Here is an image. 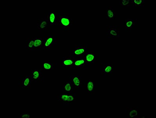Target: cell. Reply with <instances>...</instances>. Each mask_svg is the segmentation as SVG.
<instances>
[{
	"instance_id": "cell-7",
	"label": "cell",
	"mask_w": 156,
	"mask_h": 118,
	"mask_svg": "<svg viewBox=\"0 0 156 118\" xmlns=\"http://www.w3.org/2000/svg\"><path fill=\"white\" fill-rule=\"evenodd\" d=\"M31 80L32 82H43L44 76L42 69L31 70Z\"/></svg>"
},
{
	"instance_id": "cell-26",
	"label": "cell",
	"mask_w": 156,
	"mask_h": 118,
	"mask_svg": "<svg viewBox=\"0 0 156 118\" xmlns=\"http://www.w3.org/2000/svg\"><path fill=\"white\" fill-rule=\"evenodd\" d=\"M31 115L30 113H23L20 114L19 115V118H31Z\"/></svg>"
},
{
	"instance_id": "cell-19",
	"label": "cell",
	"mask_w": 156,
	"mask_h": 118,
	"mask_svg": "<svg viewBox=\"0 0 156 118\" xmlns=\"http://www.w3.org/2000/svg\"><path fill=\"white\" fill-rule=\"evenodd\" d=\"M106 17V19L109 20H114L116 18V13L113 6L107 7Z\"/></svg>"
},
{
	"instance_id": "cell-18",
	"label": "cell",
	"mask_w": 156,
	"mask_h": 118,
	"mask_svg": "<svg viewBox=\"0 0 156 118\" xmlns=\"http://www.w3.org/2000/svg\"><path fill=\"white\" fill-rule=\"evenodd\" d=\"M95 52L94 50H88L84 56V58L87 64H94L95 62Z\"/></svg>"
},
{
	"instance_id": "cell-23",
	"label": "cell",
	"mask_w": 156,
	"mask_h": 118,
	"mask_svg": "<svg viewBox=\"0 0 156 118\" xmlns=\"http://www.w3.org/2000/svg\"><path fill=\"white\" fill-rule=\"evenodd\" d=\"M145 2V0H131V6L144 7Z\"/></svg>"
},
{
	"instance_id": "cell-12",
	"label": "cell",
	"mask_w": 156,
	"mask_h": 118,
	"mask_svg": "<svg viewBox=\"0 0 156 118\" xmlns=\"http://www.w3.org/2000/svg\"><path fill=\"white\" fill-rule=\"evenodd\" d=\"M138 20L137 18H128L125 20L124 26L126 31H130L134 27L138 25Z\"/></svg>"
},
{
	"instance_id": "cell-21",
	"label": "cell",
	"mask_w": 156,
	"mask_h": 118,
	"mask_svg": "<svg viewBox=\"0 0 156 118\" xmlns=\"http://www.w3.org/2000/svg\"><path fill=\"white\" fill-rule=\"evenodd\" d=\"M57 66V63L45 62L42 64V67L44 70H54Z\"/></svg>"
},
{
	"instance_id": "cell-8",
	"label": "cell",
	"mask_w": 156,
	"mask_h": 118,
	"mask_svg": "<svg viewBox=\"0 0 156 118\" xmlns=\"http://www.w3.org/2000/svg\"><path fill=\"white\" fill-rule=\"evenodd\" d=\"M43 46L41 50H50L53 45L57 44V40L54 37L43 38Z\"/></svg>"
},
{
	"instance_id": "cell-16",
	"label": "cell",
	"mask_w": 156,
	"mask_h": 118,
	"mask_svg": "<svg viewBox=\"0 0 156 118\" xmlns=\"http://www.w3.org/2000/svg\"><path fill=\"white\" fill-rule=\"evenodd\" d=\"M85 87L87 89V93L90 95L94 94L95 92V82L91 79H88L85 83Z\"/></svg>"
},
{
	"instance_id": "cell-2",
	"label": "cell",
	"mask_w": 156,
	"mask_h": 118,
	"mask_svg": "<svg viewBox=\"0 0 156 118\" xmlns=\"http://www.w3.org/2000/svg\"><path fill=\"white\" fill-rule=\"evenodd\" d=\"M87 44H80L75 45L73 49L69 51V55L73 57H84L88 51Z\"/></svg>"
},
{
	"instance_id": "cell-25",
	"label": "cell",
	"mask_w": 156,
	"mask_h": 118,
	"mask_svg": "<svg viewBox=\"0 0 156 118\" xmlns=\"http://www.w3.org/2000/svg\"><path fill=\"white\" fill-rule=\"evenodd\" d=\"M131 0H127V1H119V5L120 6L122 7H130L131 6Z\"/></svg>"
},
{
	"instance_id": "cell-13",
	"label": "cell",
	"mask_w": 156,
	"mask_h": 118,
	"mask_svg": "<svg viewBox=\"0 0 156 118\" xmlns=\"http://www.w3.org/2000/svg\"><path fill=\"white\" fill-rule=\"evenodd\" d=\"M125 114L127 118H137L139 116V109L137 107H127L126 109Z\"/></svg>"
},
{
	"instance_id": "cell-14",
	"label": "cell",
	"mask_w": 156,
	"mask_h": 118,
	"mask_svg": "<svg viewBox=\"0 0 156 118\" xmlns=\"http://www.w3.org/2000/svg\"><path fill=\"white\" fill-rule=\"evenodd\" d=\"M57 12H50L46 13L44 17L48 21L50 26H55L57 24Z\"/></svg>"
},
{
	"instance_id": "cell-3",
	"label": "cell",
	"mask_w": 156,
	"mask_h": 118,
	"mask_svg": "<svg viewBox=\"0 0 156 118\" xmlns=\"http://www.w3.org/2000/svg\"><path fill=\"white\" fill-rule=\"evenodd\" d=\"M113 64L110 62L101 63L100 64V74L102 76H112L113 75Z\"/></svg>"
},
{
	"instance_id": "cell-22",
	"label": "cell",
	"mask_w": 156,
	"mask_h": 118,
	"mask_svg": "<svg viewBox=\"0 0 156 118\" xmlns=\"http://www.w3.org/2000/svg\"><path fill=\"white\" fill-rule=\"evenodd\" d=\"M75 100H76L75 93L68 94L66 102L64 103H62V105L64 106H69V104H72L73 101H75Z\"/></svg>"
},
{
	"instance_id": "cell-11",
	"label": "cell",
	"mask_w": 156,
	"mask_h": 118,
	"mask_svg": "<svg viewBox=\"0 0 156 118\" xmlns=\"http://www.w3.org/2000/svg\"><path fill=\"white\" fill-rule=\"evenodd\" d=\"M69 80L70 81L75 89L82 88L83 87L82 77L79 75H71Z\"/></svg>"
},
{
	"instance_id": "cell-5",
	"label": "cell",
	"mask_w": 156,
	"mask_h": 118,
	"mask_svg": "<svg viewBox=\"0 0 156 118\" xmlns=\"http://www.w3.org/2000/svg\"><path fill=\"white\" fill-rule=\"evenodd\" d=\"M74 59L72 70H86L88 68L89 64L86 61L84 57H73Z\"/></svg>"
},
{
	"instance_id": "cell-20",
	"label": "cell",
	"mask_w": 156,
	"mask_h": 118,
	"mask_svg": "<svg viewBox=\"0 0 156 118\" xmlns=\"http://www.w3.org/2000/svg\"><path fill=\"white\" fill-rule=\"evenodd\" d=\"M35 38H27L25 41V49L26 50L33 51Z\"/></svg>"
},
{
	"instance_id": "cell-17",
	"label": "cell",
	"mask_w": 156,
	"mask_h": 118,
	"mask_svg": "<svg viewBox=\"0 0 156 118\" xmlns=\"http://www.w3.org/2000/svg\"><path fill=\"white\" fill-rule=\"evenodd\" d=\"M44 42L43 38H36L34 39L33 51H39L41 50Z\"/></svg>"
},
{
	"instance_id": "cell-10",
	"label": "cell",
	"mask_w": 156,
	"mask_h": 118,
	"mask_svg": "<svg viewBox=\"0 0 156 118\" xmlns=\"http://www.w3.org/2000/svg\"><path fill=\"white\" fill-rule=\"evenodd\" d=\"M74 64V59L72 56H65L62 57V66L64 70H72Z\"/></svg>"
},
{
	"instance_id": "cell-24",
	"label": "cell",
	"mask_w": 156,
	"mask_h": 118,
	"mask_svg": "<svg viewBox=\"0 0 156 118\" xmlns=\"http://www.w3.org/2000/svg\"><path fill=\"white\" fill-rule=\"evenodd\" d=\"M68 94H66V93L63 92L62 93L59 94V95L57 96V100H58V101L62 102V103H64L66 102L67 97H68Z\"/></svg>"
},
{
	"instance_id": "cell-4",
	"label": "cell",
	"mask_w": 156,
	"mask_h": 118,
	"mask_svg": "<svg viewBox=\"0 0 156 118\" xmlns=\"http://www.w3.org/2000/svg\"><path fill=\"white\" fill-rule=\"evenodd\" d=\"M106 36L108 38H119V26L118 25H108L107 26Z\"/></svg>"
},
{
	"instance_id": "cell-15",
	"label": "cell",
	"mask_w": 156,
	"mask_h": 118,
	"mask_svg": "<svg viewBox=\"0 0 156 118\" xmlns=\"http://www.w3.org/2000/svg\"><path fill=\"white\" fill-rule=\"evenodd\" d=\"M75 89L69 80L66 82L62 87L63 92L69 94L75 93Z\"/></svg>"
},
{
	"instance_id": "cell-9",
	"label": "cell",
	"mask_w": 156,
	"mask_h": 118,
	"mask_svg": "<svg viewBox=\"0 0 156 118\" xmlns=\"http://www.w3.org/2000/svg\"><path fill=\"white\" fill-rule=\"evenodd\" d=\"M37 29L39 31H50V24L46 17L39 19L37 23Z\"/></svg>"
},
{
	"instance_id": "cell-1",
	"label": "cell",
	"mask_w": 156,
	"mask_h": 118,
	"mask_svg": "<svg viewBox=\"0 0 156 118\" xmlns=\"http://www.w3.org/2000/svg\"><path fill=\"white\" fill-rule=\"evenodd\" d=\"M75 23L74 20L68 13L63 12L58 13L56 25L60 26L64 31H68Z\"/></svg>"
},
{
	"instance_id": "cell-6",
	"label": "cell",
	"mask_w": 156,
	"mask_h": 118,
	"mask_svg": "<svg viewBox=\"0 0 156 118\" xmlns=\"http://www.w3.org/2000/svg\"><path fill=\"white\" fill-rule=\"evenodd\" d=\"M32 82L30 75H21L19 78V86L21 89H30Z\"/></svg>"
}]
</instances>
